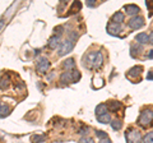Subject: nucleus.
Wrapping results in <instances>:
<instances>
[{
	"label": "nucleus",
	"mask_w": 153,
	"mask_h": 143,
	"mask_svg": "<svg viewBox=\"0 0 153 143\" xmlns=\"http://www.w3.org/2000/svg\"><path fill=\"white\" fill-rule=\"evenodd\" d=\"M83 63L88 69H100L103 64V56L100 51H91L84 56Z\"/></svg>",
	"instance_id": "obj_1"
},
{
	"label": "nucleus",
	"mask_w": 153,
	"mask_h": 143,
	"mask_svg": "<svg viewBox=\"0 0 153 143\" xmlns=\"http://www.w3.org/2000/svg\"><path fill=\"white\" fill-rule=\"evenodd\" d=\"M125 139L126 143H140L143 141L140 130H138L137 128H129L125 132Z\"/></svg>",
	"instance_id": "obj_2"
},
{
	"label": "nucleus",
	"mask_w": 153,
	"mask_h": 143,
	"mask_svg": "<svg viewBox=\"0 0 153 143\" xmlns=\"http://www.w3.org/2000/svg\"><path fill=\"white\" fill-rule=\"evenodd\" d=\"M153 123V111L152 110H143L140 112L139 118H138V124L142 127V128H147L148 125H152Z\"/></svg>",
	"instance_id": "obj_3"
},
{
	"label": "nucleus",
	"mask_w": 153,
	"mask_h": 143,
	"mask_svg": "<svg viewBox=\"0 0 153 143\" xmlns=\"http://www.w3.org/2000/svg\"><path fill=\"white\" fill-rule=\"evenodd\" d=\"M79 79H80V73L75 69L71 72H64L60 75L61 83H74V82H78Z\"/></svg>",
	"instance_id": "obj_4"
},
{
	"label": "nucleus",
	"mask_w": 153,
	"mask_h": 143,
	"mask_svg": "<svg viewBox=\"0 0 153 143\" xmlns=\"http://www.w3.org/2000/svg\"><path fill=\"white\" fill-rule=\"evenodd\" d=\"M74 47V42L71 40H65L63 42H60V47H59V55L60 56H64L66 55L68 52H70Z\"/></svg>",
	"instance_id": "obj_5"
},
{
	"label": "nucleus",
	"mask_w": 153,
	"mask_h": 143,
	"mask_svg": "<svg viewBox=\"0 0 153 143\" xmlns=\"http://www.w3.org/2000/svg\"><path fill=\"white\" fill-rule=\"evenodd\" d=\"M128 26L131 28V30H138V28H142L144 26V18L140 16H135L133 17L130 21L128 22Z\"/></svg>",
	"instance_id": "obj_6"
},
{
	"label": "nucleus",
	"mask_w": 153,
	"mask_h": 143,
	"mask_svg": "<svg viewBox=\"0 0 153 143\" xmlns=\"http://www.w3.org/2000/svg\"><path fill=\"white\" fill-rule=\"evenodd\" d=\"M50 68V63H49V60H47L46 58H40L37 61V64H36V69L38 73H41V74H44L46 73V70Z\"/></svg>",
	"instance_id": "obj_7"
},
{
	"label": "nucleus",
	"mask_w": 153,
	"mask_h": 143,
	"mask_svg": "<svg viewBox=\"0 0 153 143\" xmlns=\"http://www.w3.org/2000/svg\"><path fill=\"white\" fill-rule=\"evenodd\" d=\"M143 72V68L139 65H135V66H133V68H130L128 70V73H126V78H129V79H134V78H138L139 79V77H140V73ZM140 80V79H139Z\"/></svg>",
	"instance_id": "obj_8"
},
{
	"label": "nucleus",
	"mask_w": 153,
	"mask_h": 143,
	"mask_svg": "<svg viewBox=\"0 0 153 143\" xmlns=\"http://www.w3.org/2000/svg\"><path fill=\"white\" fill-rule=\"evenodd\" d=\"M107 32H108L111 36H117L119 33L121 32V26L117 25V23L110 22L108 25H107Z\"/></svg>",
	"instance_id": "obj_9"
},
{
	"label": "nucleus",
	"mask_w": 153,
	"mask_h": 143,
	"mask_svg": "<svg viewBox=\"0 0 153 143\" xmlns=\"http://www.w3.org/2000/svg\"><path fill=\"white\" fill-rule=\"evenodd\" d=\"M59 45H60V36H57V35L51 36L50 39H49V42H47V47L51 49V50L56 49Z\"/></svg>",
	"instance_id": "obj_10"
},
{
	"label": "nucleus",
	"mask_w": 153,
	"mask_h": 143,
	"mask_svg": "<svg viewBox=\"0 0 153 143\" xmlns=\"http://www.w3.org/2000/svg\"><path fill=\"white\" fill-rule=\"evenodd\" d=\"M125 10L129 16H134V14H138L140 12V8L135 4H128V5H125Z\"/></svg>",
	"instance_id": "obj_11"
},
{
	"label": "nucleus",
	"mask_w": 153,
	"mask_h": 143,
	"mask_svg": "<svg viewBox=\"0 0 153 143\" xmlns=\"http://www.w3.org/2000/svg\"><path fill=\"white\" fill-rule=\"evenodd\" d=\"M63 66H64V69H66V72H71V70H74V69H75L74 59H73V58L66 59V60L64 61V63H63Z\"/></svg>",
	"instance_id": "obj_12"
},
{
	"label": "nucleus",
	"mask_w": 153,
	"mask_h": 143,
	"mask_svg": "<svg viewBox=\"0 0 153 143\" xmlns=\"http://www.w3.org/2000/svg\"><path fill=\"white\" fill-rule=\"evenodd\" d=\"M142 50H143L142 45H139V44H133V45L130 46V55L133 56V58H137Z\"/></svg>",
	"instance_id": "obj_13"
},
{
	"label": "nucleus",
	"mask_w": 153,
	"mask_h": 143,
	"mask_svg": "<svg viewBox=\"0 0 153 143\" xmlns=\"http://www.w3.org/2000/svg\"><path fill=\"white\" fill-rule=\"evenodd\" d=\"M135 41H137L139 45L147 44V42H148V35H147L146 32H140V33H138V35L135 36Z\"/></svg>",
	"instance_id": "obj_14"
},
{
	"label": "nucleus",
	"mask_w": 153,
	"mask_h": 143,
	"mask_svg": "<svg viewBox=\"0 0 153 143\" xmlns=\"http://www.w3.org/2000/svg\"><path fill=\"white\" fill-rule=\"evenodd\" d=\"M106 112H108V109H107L106 104H100L98 106L96 107V116H101Z\"/></svg>",
	"instance_id": "obj_15"
},
{
	"label": "nucleus",
	"mask_w": 153,
	"mask_h": 143,
	"mask_svg": "<svg viewBox=\"0 0 153 143\" xmlns=\"http://www.w3.org/2000/svg\"><path fill=\"white\" fill-rule=\"evenodd\" d=\"M10 111H12L10 106H8V105H4V104L0 105V118L8 116L9 114H10Z\"/></svg>",
	"instance_id": "obj_16"
},
{
	"label": "nucleus",
	"mask_w": 153,
	"mask_h": 143,
	"mask_svg": "<svg viewBox=\"0 0 153 143\" xmlns=\"http://www.w3.org/2000/svg\"><path fill=\"white\" fill-rule=\"evenodd\" d=\"M9 83H10V78H9V75H3L1 79H0V89H5L8 88Z\"/></svg>",
	"instance_id": "obj_17"
},
{
	"label": "nucleus",
	"mask_w": 153,
	"mask_h": 143,
	"mask_svg": "<svg viewBox=\"0 0 153 143\" xmlns=\"http://www.w3.org/2000/svg\"><path fill=\"white\" fill-rule=\"evenodd\" d=\"M124 18H125V17H124V14H123L121 12H116V13H115L114 16H112L111 19H112L114 23H117V25H120L121 22H124Z\"/></svg>",
	"instance_id": "obj_18"
},
{
	"label": "nucleus",
	"mask_w": 153,
	"mask_h": 143,
	"mask_svg": "<svg viewBox=\"0 0 153 143\" xmlns=\"http://www.w3.org/2000/svg\"><path fill=\"white\" fill-rule=\"evenodd\" d=\"M121 107V104L119 102V101H111L108 105H107V109L110 111H112V112H115V111H117Z\"/></svg>",
	"instance_id": "obj_19"
},
{
	"label": "nucleus",
	"mask_w": 153,
	"mask_h": 143,
	"mask_svg": "<svg viewBox=\"0 0 153 143\" xmlns=\"http://www.w3.org/2000/svg\"><path fill=\"white\" fill-rule=\"evenodd\" d=\"M111 128L114 130H120L123 128V121L120 119H114V120H111Z\"/></svg>",
	"instance_id": "obj_20"
},
{
	"label": "nucleus",
	"mask_w": 153,
	"mask_h": 143,
	"mask_svg": "<svg viewBox=\"0 0 153 143\" xmlns=\"http://www.w3.org/2000/svg\"><path fill=\"white\" fill-rule=\"evenodd\" d=\"M97 120L100 123H102V124H108V123H111V116H110L108 112H106L101 116H97Z\"/></svg>",
	"instance_id": "obj_21"
},
{
	"label": "nucleus",
	"mask_w": 153,
	"mask_h": 143,
	"mask_svg": "<svg viewBox=\"0 0 153 143\" xmlns=\"http://www.w3.org/2000/svg\"><path fill=\"white\" fill-rule=\"evenodd\" d=\"M80 8H82V4H80L79 1H74L73 4H71V8L69 9V14H73L75 12L80 10Z\"/></svg>",
	"instance_id": "obj_22"
},
{
	"label": "nucleus",
	"mask_w": 153,
	"mask_h": 143,
	"mask_svg": "<svg viewBox=\"0 0 153 143\" xmlns=\"http://www.w3.org/2000/svg\"><path fill=\"white\" fill-rule=\"evenodd\" d=\"M45 136H40V134H33L31 137V142L32 143H40V142H44L45 141Z\"/></svg>",
	"instance_id": "obj_23"
},
{
	"label": "nucleus",
	"mask_w": 153,
	"mask_h": 143,
	"mask_svg": "<svg viewBox=\"0 0 153 143\" xmlns=\"http://www.w3.org/2000/svg\"><path fill=\"white\" fill-rule=\"evenodd\" d=\"M143 142L144 143H153V132L147 133L144 136V138H143Z\"/></svg>",
	"instance_id": "obj_24"
},
{
	"label": "nucleus",
	"mask_w": 153,
	"mask_h": 143,
	"mask_svg": "<svg viewBox=\"0 0 153 143\" xmlns=\"http://www.w3.org/2000/svg\"><path fill=\"white\" fill-rule=\"evenodd\" d=\"M96 136H97L98 138H101V139H106L107 137V133L103 132V130H96Z\"/></svg>",
	"instance_id": "obj_25"
},
{
	"label": "nucleus",
	"mask_w": 153,
	"mask_h": 143,
	"mask_svg": "<svg viewBox=\"0 0 153 143\" xmlns=\"http://www.w3.org/2000/svg\"><path fill=\"white\" fill-rule=\"evenodd\" d=\"M79 143H94V141L91 137H83L82 139L79 141Z\"/></svg>",
	"instance_id": "obj_26"
},
{
	"label": "nucleus",
	"mask_w": 153,
	"mask_h": 143,
	"mask_svg": "<svg viewBox=\"0 0 153 143\" xmlns=\"http://www.w3.org/2000/svg\"><path fill=\"white\" fill-rule=\"evenodd\" d=\"M54 32H55V35H56V32H57V36H60L61 33L64 32V27L63 26H57V27L54 28Z\"/></svg>",
	"instance_id": "obj_27"
},
{
	"label": "nucleus",
	"mask_w": 153,
	"mask_h": 143,
	"mask_svg": "<svg viewBox=\"0 0 153 143\" xmlns=\"http://www.w3.org/2000/svg\"><path fill=\"white\" fill-rule=\"evenodd\" d=\"M78 133H79V134H88V128L87 127H80L79 128V129H78Z\"/></svg>",
	"instance_id": "obj_28"
},
{
	"label": "nucleus",
	"mask_w": 153,
	"mask_h": 143,
	"mask_svg": "<svg viewBox=\"0 0 153 143\" xmlns=\"http://www.w3.org/2000/svg\"><path fill=\"white\" fill-rule=\"evenodd\" d=\"M146 5H147V8L149 9V10H152L151 13H153V1H146Z\"/></svg>",
	"instance_id": "obj_29"
},
{
	"label": "nucleus",
	"mask_w": 153,
	"mask_h": 143,
	"mask_svg": "<svg viewBox=\"0 0 153 143\" xmlns=\"http://www.w3.org/2000/svg\"><path fill=\"white\" fill-rule=\"evenodd\" d=\"M148 41H149V44H151V45H153V32L151 33L149 36H148Z\"/></svg>",
	"instance_id": "obj_30"
},
{
	"label": "nucleus",
	"mask_w": 153,
	"mask_h": 143,
	"mask_svg": "<svg viewBox=\"0 0 153 143\" xmlns=\"http://www.w3.org/2000/svg\"><path fill=\"white\" fill-rule=\"evenodd\" d=\"M94 0H88V1H87V5L88 7H94Z\"/></svg>",
	"instance_id": "obj_31"
},
{
	"label": "nucleus",
	"mask_w": 153,
	"mask_h": 143,
	"mask_svg": "<svg viewBox=\"0 0 153 143\" xmlns=\"http://www.w3.org/2000/svg\"><path fill=\"white\" fill-rule=\"evenodd\" d=\"M147 79H149V80L153 79V72H149V73L147 74Z\"/></svg>",
	"instance_id": "obj_32"
},
{
	"label": "nucleus",
	"mask_w": 153,
	"mask_h": 143,
	"mask_svg": "<svg viewBox=\"0 0 153 143\" xmlns=\"http://www.w3.org/2000/svg\"><path fill=\"white\" fill-rule=\"evenodd\" d=\"M100 143H111V141H110L108 138H106V139H101V141H100Z\"/></svg>",
	"instance_id": "obj_33"
},
{
	"label": "nucleus",
	"mask_w": 153,
	"mask_h": 143,
	"mask_svg": "<svg viewBox=\"0 0 153 143\" xmlns=\"http://www.w3.org/2000/svg\"><path fill=\"white\" fill-rule=\"evenodd\" d=\"M147 58H148V59H153V50L149 51V54L147 55Z\"/></svg>",
	"instance_id": "obj_34"
},
{
	"label": "nucleus",
	"mask_w": 153,
	"mask_h": 143,
	"mask_svg": "<svg viewBox=\"0 0 153 143\" xmlns=\"http://www.w3.org/2000/svg\"><path fill=\"white\" fill-rule=\"evenodd\" d=\"M4 23H5V21H4V19H0V30H1V28H3Z\"/></svg>",
	"instance_id": "obj_35"
},
{
	"label": "nucleus",
	"mask_w": 153,
	"mask_h": 143,
	"mask_svg": "<svg viewBox=\"0 0 153 143\" xmlns=\"http://www.w3.org/2000/svg\"><path fill=\"white\" fill-rule=\"evenodd\" d=\"M0 105H1V104H0Z\"/></svg>",
	"instance_id": "obj_36"
}]
</instances>
